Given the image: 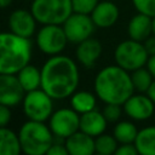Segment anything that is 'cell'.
<instances>
[{
	"instance_id": "1",
	"label": "cell",
	"mask_w": 155,
	"mask_h": 155,
	"mask_svg": "<svg viewBox=\"0 0 155 155\" xmlns=\"http://www.w3.org/2000/svg\"><path fill=\"white\" fill-rule=\"evenodd\" d=\"M41 69V88L54 101H63L78 90L80 84L79 65L65 54L50 56Z\"/></svg>"
},
{
	"instance_id": "2",
	"label": "cell",
	"mask_w": 155,
	"mask_h": 155,
	"mask_svg": "<svg viewBox=\"0 0 155 155\" xmlns=\"http://www.w3.org/2000/svg\"><path fill=\"white\" fill-rule=\"evenodd\" d=\"M93 91L104 104L113 103L122 105L136 91L131 73L117 64L102 68L94 76Z\"/></svg>"
},
{
	"instance_id": "3",
	"label": "cell",
	"mask_w": 155,
	"mask_h": 155,
	"mask_svg": "<svg viewBox=\"0 0 155 155\" xmlns=\"http://www.w3.org/2000/svg\"><path fill=\"white\" fill-rule=\"evenodd\" d=\"M33 45L30 39L12 31H0V74H17L30 63Z\"/></svg>"
},
{
	"instance_id": "4",
	"label": "cell",
	"mask_w": 155,
	"mask_h": 155,
	"mask_svg": "<svg viewBox=\"0 0 155 155\" xmlns=\"http://www.w3.org/2000/svg\"><path fill=\"white\" fill-rule=\"evenodd\" d=\"M22 153L25 155H45L53 143V133L42 121L27 120L18 130Z\"/></svg>"
},
{
	"instance_id": "5",
	"label": "cell",
	"mask_w": 155,
	"mask_h": 155,
	"mask_svg": "<svg viewBox=\"0 0 155 155\" xmlns=\"http://www.w3.org/2000/svg\"><path fill=\"white\" fill-rule=\"evenodd\" d=\"M30 11L40 24H63L73 6L71 0H31Z\"/></svg>"
},
{
	"instance_id": "6",
	"label": "cell",
	"mask_w": 155,
	"mask_h": 155,
	"mask_svg": "<svg viewBox=\"0 0 155 155\" xmlns=\"http://www.w3.org/2000/svg\"><path fill=\"white\" fill-rule=\"evenodd\" d=\"M149 54L142 41L127 39L119 42L114 50L115 64L127 71H133L138 68L145 67Z\"/></svg>"
},
{
	"instance_id": "7",
	"label": "cell",
	"mask_w": 155,
	"mask_h": 155,
	"mask_svg": "<svg viewBox=\"0 0 155 155\" xmlns=\"http://www.w3.org/2000/svg\"><path fill=\"white\" fill-rule=\"evenodd\" d=\"M53 98L50 97L41 87L25 92L22 101V110L27 120L48 121L53 113Z\"/></svg>"
},
{
	"instance_id": "8",
	"label": "cell",
	"mask_w": 155,
	"mask_h": 155,
	"mask_svg": "<svg viewBox=\"0 0 155 155\" xmlns=\"http://www.w3.org/2000/svg\"><path fill=\"white\" fill-rule=\"evenodd\" d=\"M68 42L62 24H41L35 33V44L38 48L48 57L61 54L65 50Z\"/></svg>"
},
{
	"instance_id": "9",
	"label": "cell",
	"mask_w": 155,
	"mask_h": 155,
	"mask_svg": "<svg viewBox=\"0 0 155 155\" xmlns=\"http://www.w3.org/2000/svg\"><path fill=\"white\" fill-rule=\"evenodd\" d=\"M48 127L53 136L65 139L80 130V114L71 107L53 110L48 119Z\"/></svg>"
},
{
	"instance_id": "10",
	"label": "cell",
	"mask_w": 155,
	"mask_h": 155,
	"mask_svg": "<svg viewBox=\"0 0 155 155\" xmlns=\"http://www.w3.org/2000/svg\"><path fill=\"white\" fill-rule=\"evenodd\" d=\"M62 25L68 41L75 45L91 38L96 28L90 15L79 12H73Z\"/></svg>"
},
{
	"instance_id": "11",
	"label": "cell",
	"mask_w": 155,
	"mask_h": 155,
	"mask_svg": "<svg viewBox=\"0 0 155 155\" xmlns=\"http://www.w3.org/2000/svg\"><path fill=\"white\" fill-rule=\"evenodd\" d=\"M124 113L134 121H145L155 114V103L147 93H133L124 104Z\"/></svg>"
},
{
	"instance_id": "12",
	"label": "cell",
	"mask_w": 155,
	"mask_h": 155,
	"mask_svg": "<svg viewBox=\"0 0 155 155\" xmlns=\"http://www.w3.org/2000/svg\"><path fill=\"white\" fill-rule=\"evenodd\" d=\"M36 24L38 21L35 19L33 12L27 8H16L8 15L7 18L8 30L28 39L36 33Z\"/></svg>"
},
{
	"instance_id": "13",
	"label": "cell",
	"mask_w": 155,
	"mask_h": 155,
	"mask_svg": "<svg viewBox=\"0 0 155 155\" xmlns=\"http://www.w3.org/2000/svg\"><path fill=\"white\" fill-rule=\"evenodd\" d=\"M25 94L16 74H0V104L15 108Z\"/></svg>"
},
{
	"instance_id": "14",
	"label": "cell",
	"mask_w": 155,
	"mask_h": 155,
	"mask_svg": "<svg viewBox=\"0 0 155 155\" xmlns=\"http://www.w3.org/2000/svg\"><path fill=\"white\" fill-rule=\"evenodd\" d=\"M102 51H103V47L101 41L91 36L76 44V48H75L76 62L81 67L86 69H91L97 64L98 59L101 58Z\"/></svg>"
},
{
	"instance_id": "15",
	"label": "cell",
	"mask_w": 155,
	"mask_h": 155,
	"mask_svg": "<svg viewBox=\"0 0 155 155\" xmlns=\"http://www.w3.org/2000/svg\"><path fill=\"white\" fill-rule=\"evenodd\" d=\"M91 18L96 25V28H110L113 27L120 16V10L114 1L102 0L97 4V6L91 12Z\"/></svg>"
},
{
	"instance_id": "16",
	"label": "cell",
	"mask_w": 155,
	"mask_h": 155,
	"mask_svg": "<svg viewBox=\"0 0 155 155\" xmlns=\"http://www.w3.org/2000/svg\"><path fill=\"white\" fill-rule=\"evenodd\" d=\"M64 144L70 155H92L96 153L94 137L80 130L65 138Z\"/></svg>"
},
{
	"instance_id": "17",
	"label": "cell",
	"mask_w": 155,
	"mask_h": 155,
	"mask_svg": "<svg viewBox=\"0 0 155 155\" xmlns=\"http://www.w3.org/2000/svg\"><path fill=\"white\" fill-rule=\"evenodd\" d=\"M151 22H153V17L142 12H137L127 24L128 38L143 42L147 38H149L153 34Z\"/></svg>"
},
{
	"instance_id": "18",
	"label": "cell",
	"mask_w": 155,
	"mask_h": 155,
	"mask_svg": "<svg viewBox=\"0 0 155 155\" xmlns=\"http://www.w3.org/2000/svg\"><path fill=\"white\" fill-rule=\"evenodd\" d=\"M108 121L102 111L93 109L91 111L80 114V131L97 137L105 132Z\"/></svg>"
},
{
	"instance_id": "19",
	"label": "cell",
	"mask_w": 155,
	"mask_h": 155,
	"mask_svg": "<svg viewBox=\"0 0 155 155\" xmlns=\"http://www.w3.org/2000/svg\"><path fill=\"white\" fill-rule=\"evenodd\" d=\"M70 107L78 111L79 114H84L87 111H91L93 109H96L97 105V96L93 92L86 91V90H80V91H75L71 96H70Z\"/></svg>"
},
{
	"instance_id": "20",
	"label": "cell",
	"mask_w": 155,
	"mask_h": 155,
	"mask_svg": "<svg viewBox=\"0 0 155 155\" xmlns=\"http://www.w3.org/2000/svg\"><path fill=\"white\" fill-rule=\"evenodd\" d=\"M16 75L25 92L41 87V69L34 64H27Z\"/></svg>"
},
{
	"instance_id": "21",
	"label": "cell",
	"mask_w": 155,
	"mask_h": 155,
	"mask_svg": "<svg viewBox=\"0 0 155 155\" xmlns=\"http://www.w3.org/2000/svg\"><path fill=\"white\" fill-rule=\"evenodd\" d=\"M134 145L140 155H155V125L140 128L134 139Z\"/></svg>"
},
{
	"instance_id": "22",
	"label": "cell",
	"mask_w": 155,
	"mask_h": 155,
	"mask_svg": "<svg viewBox=\"0 0 155 155\" xmlns=\"http://www.w3.org/2000/svg\"><path fill=\"white\" fill-rule=\"evenodd\" d=\"M22 153L18 133L7 126L0 127V155H18Z\"/></svg>"
},
{
	"instance_id": "23",
	"label": "cell",
	"mask_w": 155,
	"mask_h": 155,
	"mask_svg": "<svg viewBox=\"0 0 155 155\" xmlns=\"http://www.w3.org/2000/svg\"><path fill=\"white\" fill-rule=\"evenodd\" d=\"M137 133H138V130L136 125L132 121H127V120L117 121L113 130V136L116 138L119 144L134 143Z\"/></svg>"
},
{
	"instance_id": "24",
	"label": "cell",
	"mask_w": 155,
	"mask_h": 155,
	"mask_svg": "<svg viewBox=\"0 0 155 155\" xmlns=\"http://www.w3.org/2000/svg\"><path fill=\"white\" fill-rule=\"evenodd\" d=\"M131 79H132L134 91L140 93H147V91L149 90L150 85L154 81L153 75L147 67H142L131 71Z\"/></svg>"
},
{
	"instance_id": "25",
	"label": "cell",
	"mask_w": 155,
	"mask_h": 155,
	"mask_svg": "<svg viewBox=\"0 0 155 155\" xmlns=\"http://www.w3.org/2000/svg\"><path fill=\"white\" fill-rule=\"evenodd\" d=\"M117 147H119V142L113 134H108L104 132L94 137V149H96V153L99 155L115 154Z\"/></svg>"
},
{
	"instance_id": "26",
	"label": "cell",
	"mask_w": 155,
	"mask_h": 155,
	"mask_svg": "<svg viewBox=\"0 0 155 155\" xmlns=\"http://www.w3.org/2000/svg\"><path fill=\"white\" fill-rule=\"evenodd\" d=\"M102 113L105 116L108 122H117V121H120V117L124 113V109H122V105H120V104L108 103L104 105Z\"/></svg>"
},
{
	"instance_id": "27",
	"label": "cell",
	"mask_w": 155,
	"mask_h": 155,
	"mask_svg": "<svg viewBox=\"0 0 155 155\" xmlns=\"http://www.w3.org/2000/svg\"><path fill=\"white\" fill-rule=\"evenodd\" d=\"M99 0H71L73 12L91 15L93 8L97 6Z\"/></svg>"
},
{
	"instance_id": "28",
	"label": "cell",
	"mask_w": 155,
	"mask_h": 155,
	"mask_svg": "<svg viewBox=\"0 0 155 155\" xmlns=\"http://www.w3.org/2000/svg\"><path fill=\"white\" fill-rule=\"evenodd\" d=\"M137 12L145 13L150 17L155 16V0H132Z\"/></svg>"
},
{
	"instance_id": "29",
	"label": "cell",
	"mask_w": 155,
	"mask_h": 155,
	"mask_svg": "<svg viewBox=\"0 0 155 155\" xmlns=\"http://www.w3.org/2000/svg\"><path fill=\"white\" fill-rule=\"evenodd\" d=\"M138 150L134 145V143H125V144H119L115 155H137Z\"/></svg>"
},
{
	"instance_id": "30",
	"label": "cell",
	"mask_w": 155,
	"mask_h": 155,
	"mask_svg": "<svg viewBox=\"0 0 155 155\" xmlns=\"http://www.w3.org/2000/svg\"><path fill=\"white\" fill-rule=\"evenodd\" d=\"M12 119V111L11 108L4 104H0V127L8 126Z\"/></svg>"
},
{
	"instance_id": "31",
	"label": "cell",
	"mask_w": 155,
	"mask_h": 155,
	"mask_svg": "<svg viewBox=\"0 0 155 155\" xmlns=\"http://www.w3.org/2000/svg\"><path fill=\"white\" fill-rule=\"evenodd\" d=\"M68 150L64 143H56L53 142L52 145L50 147L47 155H68Z\"/></svg>"
},
{
	"instance_id": "32",
	"label": "cell",
	"mask_w": 155,
	"mask_h": 155,
	"mask_svg": "<svg viewBox=\"0 0 155 155\" xmlns=\"http://www.w3.org/2000/svg\"><path fill=\"white\" fill-rule=\"evenodd\" d=\"M143 44H144V47H145L149 56L155 54V35L154 34H151L149 38H147L143 41Z\"/></svg>"
},
{
	"instance_id": "33",
	"label": "cell",
	"mask_w": 155,
	"mask_h": 155,
	"mask_svg": "<svg viewBox=\"0 0 155 155\" xmlns=\"http://www.w3.org/2000/svg\"><path fill=\"white\" fill-rule=\"evenodd\" d=\"M145 67L148 68V70L151 73L153 78L155 79V54L149 56V58H148V62H147Z\"/></svg>"
},
{
	"instance_id": "34",
	"label": "cell",
	"mask_w": 155,
	"mask_h": 155,
	"mask_svg": "<svg viewBox=\"0 0 155 155\" xmlns=\"http://www.w3.org/2000/svg\"><path fill=\"white\" fill-rule=\"evenodd\" d=\"M147 94L150 97V99L155 103V79H154V81H153V84L150 85V87H149V90L147 91Z\"/></svg>"
},
{
	"instance_id": "35",
	"label": "cell",
	"mask_w": 155,
	"mask_h": 155,
	"mask_svg": "<svg viewBox=\"0 0 155 155\" xmlns=\"http://www.w3.org/2000/svg\"><path fill=\"white\" fill-rule=\"evenodd\" d=\"M13 0H0V8H6L12 4Z\"/></svg>"
},
{
	"instance_id": "36",
	"label": "cell",
	"mask_w": 155,
	"mask_h": 155,
	"mask_svg": "<svg viewBox=\"0 0 155 155\" xmlns=\"http://www.w3.org/2000/svg\"><path fill=\"white\" fill-rule=\"evenodd\" d=\"M151 24H153V34L155 35V16L153 17V22H151Z\"/></svg>"
},
{
	"instance_id": "37",
	"label": "cell",
	"mask_w": 155,
	"mask_h": 155,
	"mask_svg": "<svg viewBox=\"0 0 155 155\" xmlns=\"http://www.w3.org/2000/svg\"><path fill=\"white\" fill-rule=\"evenodd\" d=\"M154 124H155V115H154Z\"/></svg>"
},
{
	"instance_id": "38",
	"label": "cell",
	"mask_w": 155,
	"mask_h": 155,
	"mask_svg": "<svg viewBox=\"0 0 155 155\" xmlns=\"http://www.w3.org/2000/svg\"><path fill=\"white\" fill-rule=\"evenodd\" d=\"M110 1H115V0H110Z\"/></svg>"
},
{
	"instance_id": "39",
	"label": "cell",
	"mask_w": 155,
	"mask_h": 155,
	"mask_svg": "<svg viewBox=\"0 0 155 155\" xmlns=\"http://www.w3.org/2000/svg\"><path fill=\"white\" fill-rule=\"evenodd\" d=\"M27 1H31V0H27Z\"/></svg>"
}]
</instances>
